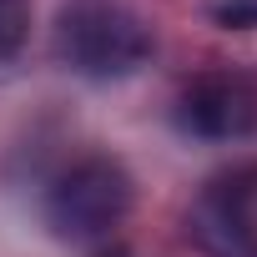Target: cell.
<instances>
[{
  "mask_svg": "<svg viewBox=\"0 0 257 257\" xmlns=\"http://www.w3.org/2000/svg\"><path fill=\"white\" fill-rule=\"evenodd\" d=\"M217 21H227V26H257V0H222Z\"/></svg>",
  "mask_w": 257,
  "mask_h": 257,
  "instance_id": "8992f818",
  "label": "cell"
},
{
  "mask_svg": "<svg viewBox=\"0 0 257 257\" xmlns=\"http://www.w3.org/2000/svg\"><path fill=\"white\" fill-rule=\"evenodd\" d=\"M41 212L56 237H71V242L106 237L132 212V177L116 157H81L61 177H51Z\"/></svg>",
  "mask_w": 257,
  "mask_h": 257,
  "instance_id": "7a4b0ae2",
  "label": "cell"
},
{
  "mask_svg": "<svg viewBox=\"0 0 257 257\" xmlns=\"http://www.w3.org/2000/svg\"><path fill=\"white\" fill-rule=\"evenodd\" d=\"M101 257H132V252H121V247H111V252H101Z\"/></svg>",
  "mask_w": 257,
  "mask_h": 257,
  "instance_id": "52a82bcc",
  "label": "cell"
},
{
  "mask_svg": "<svg viewBox=\"0 0 257 257\" xmlns=\"http://www.w3.org/2000/svg\"><path fill=\"white\" fill-rule=\"evenodd\" d=\"M31 36V0H0V61H11Z\"/></svg>",
  "mask_w": 257,
  "mask_h": 257,
  "instance_id": "5b68a950",
  "label": "cell"
},
{
  "mask_svg": "<svg viewBox=\"0 0 257 257\" xmlns=\"http://www.w3.org/2000/svg\"><path fill=\"white\" fill-rule=\"evenodd\" d=\"M177 126L202 142H242L257 132V76L247 71H202L177 96Z\"/></svg>",
  "mask_w": 257,
  "mask_h": 257,
  "instance_id": "3957f363",
  "label": "cell"
},
{
  "mask_svg": "<svg viewBox=\"0 0 257 257\" xmlns=\"http://www.w3.org/2000/svg\"><path fill=\"white\" fill-rule=\"evenodd\" d=\"M192 237L207 257H257V167L217 177L192 202Z\"/></svg>",
  "mask_w": 257,
  "mask_h": 257,
  "instance_id": "277c9868",
  "label": "cell"
},
{
  "mask_svg": "<svg viewBox=\"0 0 257 257\" xmlns=\"http://www.w3.org/2000/svg\"><path fill=\"white\" fill-rule=\"evenodd\" d=\"M152 26L126 0H61L56 56L86 81H121L152 61Z\"/></svg>",
  "mask_w": 257,
  "mask_h": 257,
  "instance_id": "6da1fadb",
  "label": "cell"
}]
</instances>
